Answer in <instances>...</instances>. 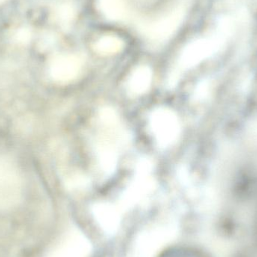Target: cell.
I'll return each mask as SVG.
<instances>
[{
	"label": "cell",
	"instance_id": "cell-7",
	"mask_svg": "<svg viewBox=\"0 0 257 257\" xmlns=\"http://www.w3.org/2000/svg\"><path fill=\"white\" fill-rule=\"evenodd\" d=\"M123 42L114 36H105L95 44V50L102 55H111L121 51Z\"/></svg>",
	"mask_w": 257,
	"mask_h": 257
},
{
	"label": "cell",
	"instance_id": "cell-6",
	"mask_svg": "<svg viewBox=\"0 0 257 257\" xmlns=\"http://www.w3.org/2000/svg\"><path fill=\"white\" fill-rule=\"evenodd\" d=\"M98 157L101 167L107 173L115 171L117 163V154L114 145L106 140L99 142L97 146Z\"/></svg>",
	"mask_w": 257,
	"mask_h": 257
},
{
	"label": "cell",
	"instance_id": "cell-10",
	"mask_svg": "<svg viewBox=\"0 0 257 257\" xmlns=\"http://www.w3.org/2000/svg\"><path fill=\"white\" fill-rule=\"evenodd\" d=\"M57 17L62 23L67 22L72 15V12L70 8L66 4H63L57 9Z\"/></svg>",
	"mask_w": 257,
	"mask_h": 257
},
{
	"label": "cell",
	"instance_id": "cell-12",
	"mask_svg": "<svg viewBox=\"0 0 257 257\" xmlns=\"http://www.w3.org/2000/svg\"><path fill=\"white\" fill-rule=\"evenodd\" d=\"M168 257H197L195 256V255L189 254L188 253H173V254L171 255V256H169Z\"/></svg>",
	"mask_w": 257,
	"mask_h": 257
},
{
	"label": "cell",
	"instance_id": "cell-11",
	"mask_svg": "<svg viewBox=\"0 0 257 257\" xmlns=\"http://www.w3.org/2000/svg\"><path fill=\"white\" fill-rule=\"evenodd\" d=\"M31 37V33L27 29H22L17 33V40L21 43H27Z\"/></svg>",
	"mask_w": 257,
	"mask_h": 257
},
{
	"label": "cell",
	"instance_id": "cell-4",
	"mask_svg": "<svg viewBox=\"0 0 257 257\" xmlns=\"http://www.w3.org/2000/svg\"><path fill=\"white\" fill-rule=\"evenodd\" d=\"M81 69V62L73 55H60L54 58L50 72L55 81L67 82L75 79Z\"/></svg>",
	"mask_w": 257,
	"mask_h": 257
},
{
	"label": "cell",
	"instance_id": "cell-2",
	"mask_svg": "<svg viewBox=\"0 0 257 257\" xmlns=\"http://www.w3.org/2000/svg\"><path fill=\"white\" fill-rule=\"evenodd\" d=\"M21 179L15 168L0 160V208L18 202L21 195Z\"/></svg>",
	"mask_w": 257,
	"mask_h": 257
},
{
	"label": "cell",
	"instance_id": "cell-8",
	"mask_svg": "<svg viewBox=\"0 0 257 257\" xmlns=\"http://www.w3.org/2000/svg\"><path fill=\"white\" fill-rule=\"evenodd\" d=\"M99 5L105 15L111 19H120L124 15L123 0H99Z\"/></svg>",
	"mask_w": 257,
	"mask_h": 257
},
{
	"label": "cell",
	"instance_id": "cell-9",
	"mask_svg": "<svg viewBox=\"0 0 257 257\" xmlns=\"http://www.w3.org/2000/svg\"><path fill=\"white\" fill-rule=\"evenodd\" d=\"M100 120L106 127H115L118 124V117L114 110L110 108H104L101 111Z\"/></svg>",
	"mask_w": 257,
	"mask_h": 257
},
{
	"label": "cell",
	"instance_id": "cell-3",
	"mask_svg": "<svg viewBox=\"0 0 257 257\" xmlns=\"http://www.w3.org/2000/svg\"><path fill=\"white\" fill-rule=\"evenodd\" d=\"M183 11L181 9H175L163 18L157 21L143 26L142 31L145 36L154 40H163L167 39L180 25L182 20Z\"/></svg>",
	"mask_w": 257,
	"mask_h": 257
},
{
	"label": "cell",
	"instance_id": "cell-13",
	"mask_svg": "<svg viewBox=\"0 0 257 257\" xmlns=\"http://www.w3.org/2000/svg\"><path fill=\"white\" fill-rule=\"evenodd\" d=\"M3 1H4V0H0V3H1V2H3Z\"/></svg>",
	"mask_w": 257,
	"mask_h": 257
},
{
	"label": "cell",
	"instance_id": "cell-5",
	"mask_svg": "<svg viewBox=\"0 0 257 257\" xmlns=\"http://www.w3.org/2000/svg\"><path fill=\"white\" fill-rule=\"evenodd\" d=\"M152 80V72L147 66L137 68L128 79V89L136 95L142 94L149 89Z\"/></svg>",
	"mask_w": 257,
	"mask_h": 257
},
{
	"label": "cell",
	"instance_id": "cell-1",
	"mask_svg": "<svg viewBox=\"0 0 257 257\" xmlns=\"http://www.w3.org/2000/svg\"><path fill=\"white\" fill-rule=\"evenodd\" d=\"M150 124L159 145L163 148L172 145L179 135L178 117L170 110L160 108L154 111L150 118Z\"/></svg>",
	"mask_w": 257,
	"mask_h": 257
}]
</instances>
